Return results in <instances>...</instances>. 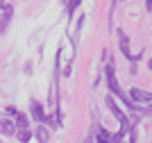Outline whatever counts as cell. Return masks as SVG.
<instances>
[{
  "label": "cell",
  "instance_id": "1",
  "mask_svg": "<svg viewBox=\"0 0 152 143\" xmlns=\"http://www.w3.org/2000/svg\"><path fill=\"white\" fill-rule=\"evenodd\" d=\"M104 77H107V87H109V91H111V93H114L116 98H121L123 102H125V107H127V109L136 111L139 107H136V105L132 102V100H129V98H127V95L121 91V84H118V80H116V70H114V64H111V62H109L107 66H104Z\"/></svg>",
  "mask_w": 152,
  "mask_h": 143
},
{
  "label": "cell",
  "instance_id": "2",
  "mask_svg": "<svg viewBox=\"0 0 152 143\" xmlns=\"http://www.w3.org/2000/svg\"><path fill=\"white\" fill-rule=\"evenodd\" d=\"M107 107H109V111L116 116V120L121 123V127L123 130H129V120H127V116H125V111H123L121 107L116 105V100L111 98V95H107Z\"/></svg>",
  "mask_w": 152,
  "mask_h": 143
},
{
  "label": "cell",
  "instance_id": "3",
  "mask_svg": "<svg viewBox=\"0 0 152 143\" xmlns=\"http://www.w3.org/2000/svg\"><path fill=\"white\" fill-rule=\"evenodd\" d=\"M129 100H132L134 105H152V93L134 87V89H129Z\"/></svg>",
  "mask_w": 152,
  "mask_h": 143
},
{
  "label": "cell",
  "instance_id": "4",
  "mask_svg": "<svg viewBox=\"0 0 152 143\" xmlns=\"http://www.w3.org/2000/svg\"><path fill=\"white\" fill-rule=\"evenodd\" d=\"M118 48H121V52H123V57H125V59L134 62V52L129 50V39H127L125 32H118Z\"/></svg>",
  "mask_w": 152,
  "mask_h": 143
},
{
  "label": "cell",
  "instance_id": "5",
  "mask_svg": "<svg viewBox=\"0 0 152 143\" xmlns=\"http://www.w3.org/2000/svg\"><path fill=\"white\" fill-rule=\"evenodd\" d=\"M30 114H32V118L37 120V123H43L45 116H48V114L43 111V105H41L39 100H30Z\"/></svg>",
  "mask_w": 152,
  "mask_h": 143
},
{
  "label": "cell",
  "instance_id": "6",
  "mask_svg": "<svg viewBox=\"0 0 152 143\" xmlns=\"http://www.w3.org/2000/svg\"><path fill=\"white\" fill-rule=\"evenodd\" d=\"M12 16H14V7L7 5L5 9H2V16H0V34H5V32H7L9 23H12Z\"/></svg>",
  "mask_w": 152,
  "mask_h": 143
},
{
  "label": "cell",
  "instance_id": "7",
  "mask_svg": "<svg viewBox=\"0 0 152 143\" xmlns=\"http://www.w3.org/2000/svg\"><path fill=\"white\" fill-rule=\"evenodd\" d=\"M16 123H14V118H5V120H0V132L2 134H7V136H16Z\"/></svg>",
  "mask_w": 152,
  "mask_h": 143
},
{
  "label": "cell",
  "instance_id": "8",
  "mask_svg": "<svg viewBox=\"0 0 152 143\" xmlns=\"http://www.w3.org/2000/svg\"><path fill=\"white\" fill-rule=\"evenodd\" d=\"M43 123H48L50 127H61V111L55 107V114H52V116H45ZM48 125H45V127H48Z\"/></svg>",
  "mask_w": 152,
  "mask_h": 143
},
{
  "label": "cell",
  "instance_id": "9",
  "mask_svg": "<svg viewBox=\"0 0 152 143\" xmlns=\"http://www.w3.org/2000/svg\"><path fill=\"white\" fill-rule=\"evenodd\" d=\"M12 118H14V123H16V127H30V118H27V114L16 111Z\"/></svg>",
  "mask_w": 152,
  "mask_h": 143
},
{
  "label": "cell",
  "instance_id": "10",
  "mask_svg": "<svg viewBox=\"0 0 152 143\" xmlns=\"http://www.w3.org/2000/svg\"><path fill=\"white\" fill-rule=\"evenodd\" d=\"M32 136H34V134L30 132V127H18V130H16V139H18L20 143H30Z\"/></svg>",
  "mask_w": 152,
  "mask_h": 143
},
{
  "label": "cell",
  "instance_id": "11",
  "mask_svg": "<svg viewBox=\"0 0 152 143\" xmlns=\"http://www.w3.org/2000/svg\"><path fill=\"white\" fill-rule=\"evenodd\" d=\"M37 139H39V143H48V141H50V130H48L45 125H39V130H37Z\"/></svg>",
  "mask_w": 152,
  "mask_h": 143
},
{
  "label": "cell",
  "instance_id": "12",
  "mask_svg": "<svg viewBox=\"0 0 152 143\" xmlns=\"http://www.w3.org/2000/svg\"><path fill=\"white\" fill-rule=\"evenodd\" d=\"M95 141H98V143H111V134H109L104 127H98V132H95Z\"/></svg>",
  "mask_w": 152,
  "mask_h": 143
},
{
  "label": "cell",
  "instance_id": "13",
  "mask_svg": "<svg viewBox=\"0 0 152 143\" xmlns=\"http://www.w3.org/2000/svg\"><path fill=\"white\" fill-rule=\"evenodd\" d=\"M66 2H68V5H66V14H68V18H70V16H73V14H75L77 5H80V2H82V0H66Z\"/></svg>",
  "mask_w": 152,
  "mask_h": 143
},
{
  "label": "cell",
  "instance_id": "14",
  "mask_svg": "<svg viewBox=\"0 0 152 143\" xmlns=\"http://www.w3.org/2000/svg\"><path fill=\"white\" fill-rule=\"evenodd\" d=\"M18 111V109H16V107H7V114H9V116H14V114Z\"/></svg>",
  "mask_w": 152,
  "mask_h": 143
},
{
  "label": "cell",
  "instance_id": "15",
  "mask_svg": "<svg viewBox=\"0 0 152 143\" xmlns=\"http://www.w3.org/2000/svg\"><path fill=\"white\" fill-rule=\"evenodd\" d=\"M145 7H148V12H152V0H145Z\"/></svg>",
  "mask_w": 152,
  "mask_h": 143
},
{
  "label": "cell",
  "instance_id": "16",
  "mask_svg": "<svg viewBox=\"0 0 152 143\" xmlns=\"http://www.w3.org/2000/svg\"><path fill=\"white\" fill-rule=\"evenodd\" d=\"M143 114H148V116H152V105L148 107V109H145V111H143Z\"/></svg>",
  "mask_w": 152,
  "mask_h": 143
},
{
  "label": "cell",
  "instance_id": "17",
  "mask_svg": "<svg viewBox=\"0 0 152 143\" xmlns=\"http://www.w3.org/2000/svg\"><path fill=\"white\" fill-rule=\"evenodd\" d=\"M5 7H7V2H5V0H0V9H5Z\"/></svg>",
  "mask_w": 152,
  "mask_h": 143
},
{
  "label": "cell",
  "instance_id": "18",
  "mask_svg": "<svg viewBox=\"0 0 152 143\" xmlns=\"http://www.w3.org/2000/svg\"><path fill=\"white\" fill-rule=\"evenodd\" d=\"M148 66H150V70H152V59H150V62H148Z\"/></svg>",
  "mask_w": 152,
  "mask_h": 143
}]
</instances>
